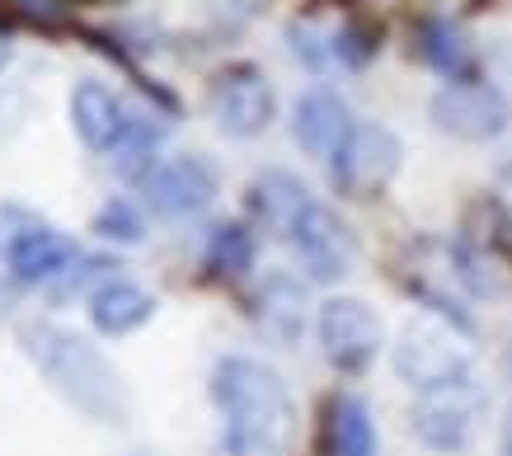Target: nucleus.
<instances>
[{"label":"nucleus","instance_id":"obj_2","mask_svg":"<svg viewBox=\"0 0 512 456\" xmlns=\"http://www.w3.org/2000/svg\"><path fill=\"white\" fill-rule=\"evenodd\" d=\"M19 339L29 348V358L38 362V372L76 409H85L99 424H118V419H123V409H127L123 381H118L113 362L104 358L99 344H90L85 334L66 330V325H52V320L24 325Z\"/></svg>","mask_w":512,"mask_h":456},{"label":"nucleus","instance_id":"obj_21","mask_svg":"<svg viewBox=\"0 0 512 456\" xmlns=\"http://www.w3.org/2000/svg\"><path fill=\"white\" fill-rule=\"evenodd\" d=\"M94 236L118 240V245H141V240H146V217L137 212V203L109 198V203L94 212Z\"/></svg>","mask_w":512,"mask_h":456},{"label":"nucleus","instance_id":"obj_9","mask_svg":"<svg viewBox=\"0 0 512 456\" xmlns=\"http://www.w3.org/2000/svg\"><path fill=\"white\" fill-rule=\"evenodd\" d=\"M282 245L296 254V264H301V273H306L311 283L329 287L353 268V236H348V226H343L339 212L329 203H320V198H311V203L301 207V217L287 226Z\"/></svg>","mask_w":512,"mask_h":456},{"label":"nucleus","instance_id":"obj_14","mask_svg":"<svg viewBox=\"0 0 512 456\" xmlns=\"http://www.w3.org/2000/svg\"><path fill=\"white\" fill-rule=\"evenodd\" d=\"M156 292H146L132 278H109L90 292V325L109 339H123V334L141 330L151 315H156Z\"/></svg>","mask_w":512,"mask_h":456},{"label":"nucleus","instance_id":"obj_25","mask_svg":"<svg viewBox=\"0 0 512 456\" xmlns=\"http://www.w3.org/2000/svg\"><path fill=\"white\" fill-rule=\"evenodd\" d=\"M10 57H15V48H10V33H0V71L10 66Z\"/></svg>","mask_w":512,"mask_h":456},{"label":"nucleus","instance_id":"obj_18","mask_svg":"<svg viewBox=\"0 0 512 456\" xmlns=\"http://www.w3.org/2000/svg\"><path fill=\"white\" fill-rule=\"evenodd\" d=\"M254 254H259V240H254V231H249L245 221H221V226H212V236H207L202 264H207L212 278L235 283V278H245L249 268H254Z\"/></svg>","mask_w":512,"mask_h":456},{"label":"nucleus","instance_id":"obj_10","mask_svg":"<svg viewBox=\"0 0 512 456\" xmlns=\"http://www.w3.org/2000/svg\"><path fill=\"white\" fill-rule=\"evenodd\" d=\"M141 193H146V207H151L156 217L188 221V217H202L207 207L217 203L221 174H217V165H212L207 156L184 151V156H165V160H160L156 170L146 174Z\"/></svg>","mask_w":512,"mask_h":456},{"label":"nucleus","instance_id":"obj_15","mask_svg":"<svg viewBox=\"0 0 512 456\" xmlns=\"http://www.w3.org/2000/svg\"><path fill=\"white\" fill-rule=\"evenodd\" d=\"M254 315H259V325H264L268 339H278V344L292 348L301 334H306V287L301 278L292 273H268L259 292H254Z\"/></svg>","mask_w":512,"mask_h":456},{"label":"nucleus","instance_id":"obj_7","mask_svg":"<svg viewBox=\"0 0 512 456\" xmlns=\"http://www.w3.org/2000/svg\"><path fill=\"white\" fill-rule=\"evenodd\" d=\"M207 113L226 137H259L268 132V123L278 118V95L268 76L254 62H231L221 66L212 85H207Z\"/></svg>","mask_w":512,"mask_h":456},{"label":"nucleus","instance_id":"obj_8","mask_svg":"<svg viewBox=\"0 0 512 456\" xmlns=\"http://www.w3.org/2000/svg\"><path fill=\"white\" fill-rule=\"evenodd\" d=\"M433 127L456 142H494L512 123V99L489 80H447L428 104Z\"/></svg>","mask_w":512,"mask_h":456},{"label":"nucleus","instance_id":"obj_19","mask_svg":"<svg viewBox=\"0 0 512 456\" xmlns=\"http://www.w3.org/2000/svg\"><path fill=\"white\" fill-rule=\"evenodd\" d=\"M156 146H160V127L151 123V118L132 113V118H127V132L118 137V146L109 151L113 170L123 174L127 184H146V174H151V170L160 165Z\"/></svg>","mask_w":512,"mask_h":456},{"label":"nucleus","instance_id":"obj_22","mask_svg":"<svg viewBox=\"0 0 512 456\" xmlns=\"http://www.w3.org/2000/svg\"><path fill=\"white\" fill-rule=\"evenodd\" d=\"M212 456H254V452H249V447H240V442H231V438H217Z\"/></svg>","mask_w":512,"mask_h":456},{"label":"nucleus","instance_id":"obj_20","mask_svg":"<svg viewBox=\"0 0 512 456\" xmlns=\"http://www.w3.org/2000/svg\"><path fill=\"white\" fill-rule=\"evenodd\" d=\"M419 52L423 62L433 66V71H442V76L461 80V66H466V43H461V33L451 29L447 19H428L419 33Z\"/></svg>","mask_w":512,"mask_h":456},{"label":"nucleus","instance_id":"obj_1","mask_svg":"<svg viewBox=\"0 0 512 456\" xmlns=\"http://www.w3.org/2000/svg\"><path fill=\"white\" fill-rule=\"evenodd\" d=\"M212 405L221 414V438L254 456H282L296 438V400L287 381L259 358L226 353L212 367Z\"/></svg>","mask_w":512,"mask_h":456},{"label":"nucleus","instance_id":"obj_16","mask_svg":"<svg viewBox=\"0 0 512 456\" xmlns=\"http://www.w3.org/2000/svg\"><path fill=\"white\" fill-rule=\"evenodd\" d=\"M315 193L296 179L292 170H264L254 184H249V212L259 217V226L264 231H273V236H287V226H292L296 217H301V207L311 203Z\"/></svg>","mask_w":512,"mask_h":456},{"label":"nucleus","instance_id":"obj_3","mask_svg":"<svg viewBox=\"0 0 512 456\" xmlns=\"http://www.w3.org/2000/svg\"><path fill=\"white\" fill-rule=\"evenodd\" d=\"M484 424V386L475 381V372L428 391H414V409H409V428L414 438L437 456L466 452L475 433Z\"/></svg>","mask_w":512,"mask_h":456},{"label":"nucleus","instance_id":"obj_12","mask_svg":"<svg viewBox=\"0 0 512 456\" xmlns=\"http://www.w3.org/2000/svg\"><path fill=\"white\" fill-rule=\"evenodd\" d=\"M353 113L343 104L334 90H306V95L296 99L292 109V137L296 146L306 151V156H320L329 165V156L343 146V137L353 132Z\"/></svg>","mask_w":512,"mask_h":456},{"label":"nucleus","instance_id":"obj_17","mask_svg":"<svg viewBox=\"0 0 512 456\" xmlns=\"http://www.w3.org/2000/svg\"><path fill=\"white\" fill-rule=\"evenodd\" d=\"M325 456H376V424L367 400L339 391L325 409Z\"/></svg>","mask_w":512,"mask_h":456},{"label":"nucleus","instance_id":"obj_13","mask_svg":"<svg viewBox=\"0 0 512 456\" xmlns=\"http://www.w3.org/2000/svg\"><path fill=\"white\" fill-rule=\"evenodd\" d=\"M127 104L113 95L104 80H80L76 90H71V127H76V137L90 146L94 156H109L118 137L127 132Z\"/></svg>","mask_w":512,"mask_h":456},{"label":"nucleus","instance_id":"obj_6","mask_svg":"<svg viewBox=\"0 0 512 456\" xmlns=\"http://www.w3.org/2000/svg\"><path fill=\"white\" fill-rule=\"evenodd\" d=\"M400 156H404V146L390 127L353 123V132L343 137V146L329 156V179H334V189H339L343 198L367 203V198H376V193L400 174Z\"/></svg>","mask_w":512,"mask_h":456},{"label":"nucleus","instance_id":"obj_4","mask_svg":"<svg viewBox=\"0 0 512 456\" xmlns=\"http://www.w3.org/2000/svg\"><path fill=\"white\" fill-rule=\"evenodd\" d=\"M395 372L409 391H428L442 381H456L470 372V344L461 330H451L447 320H409L395 339Z\"/></svg>","mask_w":512,"mask_h":456},{"label":"nucleus","instance_id":"obj_11","mask_svg":"<svg viewBox=\"0 0 512 456\" xmlns=\"http://www.w3.org/2000/svg\"><path fill=\"white\" fill-rule=\"evenodd\" d=\"M5 268H10V278L24 287H52L62 283L66 273L76 268L80 259V245L71 236H62V231H52V226H43V221L24 217L19 221V231L10 240H5Z\"/></svg>","mask_w":512,"mask_h":456},{"label":"nucleus","instance_id":"obj_23","mask_svg":"<svg viewBox=\"0 0 512 456\" xmlns=\"http://www.w3.org/2000/svg\"><path fill=\"white\" fill-rule=\"evenodd\" d=\"M498 198H503V203L512 207V160L503 165V170H498Z\"/></svg>","mask_w":512,"mask_h":456},{"label":"nucleus","instance_id":"obj_5","mask_svg":"<svg viewBox=\"0 0 512 456\" xmlns=\"http://www.w3.org/2000/svg\"><path fill=\"white\" fill-rule=\"evenodd\" d=\"M315 339L334 372L362 377L386 344V330H381V315L362 297H329L315 311Z\"/></svg>","mask_w":512,"mask_h":456},{"label":"nucleus","instance_id":"obj_24","mask_svg":"<svg viewBox=\"0 0 512 456\" xmlns=\"http://www.w3.org/2000/svg\"><path fill=\"white\" fill-rule=\"evenodd\" d=\"M503 456H512V405L503 414Z\"/></svg>","mask_w":512,"mask_h":456}]
</instances>
